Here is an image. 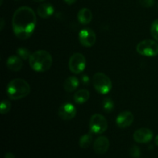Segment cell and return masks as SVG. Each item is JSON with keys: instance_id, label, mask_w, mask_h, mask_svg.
<instances>
[{"instance_id": "1", "label": "cell", "mask_w": 158, "mask_h": 158, "mask_svg": "<svg viewBox=\"0 0 158 158\" xmlns=\"http://www.w3.org/2000/svg\"><path fill=\"white\" fill-rule=\"evenodd\" d=\"M36 23V15L33 9L28 6L19 8L14 12L12 19L14 34L19 40H27L33 33Z\"/></svg>"}, {"instance_id": "2", "label": "cell", "mask_w": 158, "mask_h": 158, "mask_svg": "<svg viewBox=\"0 0 158 158\" xmlns=\"http://www.w3.org/2000/svg\"><path fill=\"white\" fill-rule=\"evenodd\" d=\"M30 67L34 71L43 73L49 70L52 64V57L46 50H38L32 52L29 59Z\"/></svg>"}, {"instance_id": "3", "label": "cell", "mask_w": 158, "mask_h": 158, "mask_svg": "<svg viewBox=\"0 0 158 158\" xmlns=\"http://www.w3.org/2000/svg\"><path fill=\"white\" fill-rule=\"evenodd\" d=\"M31 90L29 83L23 79L15 78L11 80L6 87L7 96L13 100H21L29 94Z\"/></svg>"}, {"instance_id": "4", "label": "cell", "mask_w": 158, "mask_h": 158, "mask_svg": "<svg viewBox=\"0 0 158 158\" xmlns=\"http://www.w3.org/2000/svg\"><path fill=\"white\" fill-rule=\"evenodd\" d=\"M94 89L100 94H107L112 89V81L103 73H96L93 77Z\"/></svg>"}, {"instance_id": "5", "label": "cell", "mask_w": 158, "mask_h": 158, "mask_svg": "<svg viewBox=\"0 0 158 158\" xmlns=\"http://www.w3.org/2000/svg\"><path fill=\"white\" fill-rule=\"evenodd\" d=\"M137 52L144 56L153 57L158 54V43L154 40H145L137 44Z\"/></svg>"}, {"instance_id": "6", "label": "cell", "mask_w": 158, "mask_h": 158, "mask_svg": "<svg viewBox=\"0 0 158 158\" xmlns=\"http://www.w3.org/2000/svg\"><path fill=\"white\" fill-rule=\"evenodd\" d=\"M107 127L108 123L106 119L102 114H94L89 120V129L92 134H103L107 130Z\"/></svg>"}, {"instance_id": "7", "label": "cell", "mask_w": 158, "mask_h": 158, "mask_svg": "<svg viewBox=\"0 0 158 158\" xmlns=\"http://www.w3.org/2000/svg\"><path fill=\"white\" fill-rule=\"evenodd\" d=\"M86 58L80 52L73 54L69 60V70L75 74H80L83 72L86 67Z\"/></svg>"}, {"instance_id": "8", "label": "cell", "mask_w": 158, "mask_h": 158, "mask_svg": "<svg viewBox=\"0 0 158 158\" xmlns=\"http://www.w3.org/2000/svg\"><path fill=\"white\" fill-rule=\"evenodd\" d=\"M97 40L96 33L89 28L83 29L79 32V41L82 46L85 47H91L94 46Z\"/></svg>"}, {"instance_id": "9", "label": "cell", "mask_w": 158, "mask_h": 158, "mask_svg": "<svg viewBox=\"0 0 158 158\" xmlns=\"http://www.w3.org/2000/svg\"><path fill=\"white\" fill-rule=\"evenodd\" d=\"M77 110L70 103H64L58 110V115L63 120H70L76 117Z\"/></svg>"}, {"instance_id": "10", "label": "cell", "mask_w": 158, "mask_h": 158, "mask_svg": "<svg viewBox=\"0 0 158 158\" xmlns=\"http://www.w3.org/2000/svg\"><path fill=\"white\" fill-rule=\"evenodd\" d=\"M134 140L139 143H149L154 137V133L148 128H140L134 132Z\"/></svg>"}, {"instance_id": "11", "label": "cell", "mask_w": 158, "mask_h": 158, "mask_svg": "<svg viewBox=\"0 0 158 158\" xmlns=\"http://www.w3.org/2000/svg\"><path fill=\"white\" fill-rule=\"evenodd\" d=\"M134 120V116L132 113L130 111H123L117 116L116 119V123L118 127L124 129L131 126Z\"/></svg>"}, {"instance_id": "12", "label": "cell", "mask_w": 158, "mask_h": 158, "mask_svg": "<svg viewBox=\"0 0 158 158\" xmlns=\"http://www.w3.org/2000/svg\"><path fill=\"white\" fill-rule=\"evenodd\" d=\"M110 148V141L107 137L104 136L99 137L94 142V150L96 154H104L107 152Z\"/></svg>"}, {"instance_id": "13", "label": "cell", "mask_w": 158, "mask_h": 158, "mask_svg": "<svg viewBox=\"0 0 158 158\" xmlns=\"http://www.w3.org/2000/svg\"><path fill=\"white\" fill-rule=\"evenodd\" d=\"M23 60L20 58L19 56H11L8 58L7 62H6V66L8 69H10L13 72H18L23 67Z\"/></svg>"}, {"instance_id": "14", "label": "cell", "mask_w": 158, "mask_h": 158, "mask_svg": "<svg viewBox=\"0 0 158 158\" xmlns=\"http://www.w3.org/2000/svg\"><path fill=\"white\" fill-rule=\"evenodd\" d=\"M54 12V7L50 3H43L37 8V13L39 16L43 19H47L50 17Z\"/></svg>"}, {"instance_id": "15", "label": "cell", "mask_w": 158, "mask_h": 158, "mask_svg": "<svg viewBox=\"0 0 158 158\" xmlns=\"http://www.w3.org/2000/svg\"><path fill=\"white\" fill-rule=\"evenodd\" d=\"M77 19L80 23L83 25H87L92 21L93 13L90 9L87 8H83L79 11L77 14Z\"/></svg>"}, {"instance_id": "16", "label": "cell", "mask_w": 158, "mask_h": 158, "mask_svg": "<svg viewBox=\"0 0 158 158\" xmlns=\"http://www.w3.org/2000/svg\"><path fill=\"white\" fill-rule=\"evenodd\" d=\"M79 84H80V81H79L77 77H69L66 78V80H65L63 87H64V89L66 92L71 93L73 92V91H75L77 89Z\"/></svg>"}, {"instance_id": "17", "label": "cell", "mask_w": 158, "mask_h": 158, "mask_svg": "<svg viewBox=\"0 0 158 158\" xmlns=\"http://www.w3.org/2000/svg\"><path fill=\"white\" fill-rule=\"evenodd\" d=\"M89 96L90 94L87 89H80L74 94L73 100L77 104H83L89 100Z\"/></svg>"}, {"instance_id": "18", "label": "cell", "mask_w": 158, "mask_h": 158, "mask_svg": "<svg viewBox=\"0 0 158 158\" xmlns=\"http://www.w3.org/2000/svg\"><path fill=\"white\" fill-rule=\"evenodd\" d=\"M91 134H92L91 132L89 134H86L80 137V140H79V145L80 148L86 149L90 146L93 140V136Z\"/></svg>"}, {"instance_id": "19", "label": "cell", "mask_w": 158, "mask_h": 158, "mask_svg": "<svg viewBox=\"0 0 158 158\" xmlns=\"http://www.w3.org/2000/svg\"><path fill=\"white\" fill-rule=\"evenodd\" d=\"M17 56L20 57L23 60H29V57H30L31 53L29 52V50L28 49L25 47H19L16 50Z\"/></svg>"}, {"instance_id": "20", "label": "cell", "mask_w": 158, "mask_h": 158, "mask_svg": "<svg viewBox=\"0 0 158 158\" xmlns=\"http://www.w3.org/2000/svg\"><path fill=\"white\" fill-rule=\"evenodd\" d=\"M103 108L105 112L110 113L114 109V103L111 99L106 98L103 100Z\"/></svg>"}, {"instance_id": "21", "label": "cell", "mask_w": 158, "mask_h": 158, "mask_svg": "<svg viewBox=\"0 0 158 158\" xmlns=\"http://www.w3.org/2000/svg\"><path fill=\"white\" fill-rule=\"evenodd\" d=\"M11 107H12V104H11L10 101L8 100H4L1 102V105H0V113L2 114H6L10 111Z\"/></svg>"}, {"instance_id": "22", "label": "cell", "mask_w": 158, "mask_h": 158, "mask_svg": "<svg viewBox=\"0 0 158 158\" xmlns=\"http://www.w3.org/2000/svg\"><path fill=\"white\" fill-rule=\"evenodd\" d=\"M151 33L154 40L158 42V19L153 22L151 27Z\"/></svg>"}, {"instance_id": "23", "label": "cell", "mask_w": 158, "mask_h": 158, "mask_svg": "<svg viewBox=\"0 0 158 158\" xmlns=\"http://www.w3.org/2000/svg\"><path fill=\"white\" fill-rule=\"evenodd\" d=\"M140 149L139 147L136 146V145H134L130 149V155L133 158H139L140 156Z\"/></svg>"}, {"instance_id": "24", "label": "cell", "mask_w": 158, "mask_h": 158, "mask_svg": "<svg viewBox=\"0 0 158 158\" xmlns=\"http://www.w3.org/2000/svg\"><path fill=\"white\" fill-rule=\"evenodd\" d=\"M139 1L140 4L145 8L152 7L155 3V0H139Z\"/></svg>"}, {"instance_id": "25", "label": "cell", "mask_w": 158, "mask_h": 158, "mask_svg": "<svg viewBox=\"0 0 158 158\" xmlns=\"http://www.w3.org/2000/svg\"><path fill=\"white\" fill-rule=\"evenodd\" d=\"M82 82L83 83V84L88 85V84H89V77H88L87 76H86V75L83 76V77H82Z\"/></svg>"}, {"instance_id": "26", "label": "cell", "mask_w": 158, "mask_h": 158, "mask_svg": "<svg viewBox=\"0 0 158 158\" xmlns=\"http://www.w3.org/2000/svg\"><path fill=\"white\" fill-rule=\"evenodd\" d=\"M5 158H15V156L12 153H6V155H5Z\"/></svg>"}, {"instance_id": "27", "label": "cell", "mask_w": 158, "mask_h": 158, "mask_svg": "<svg viewBox=\"0 0 158 158\" xmlns=\"http://www.w3.org/2000/svg\"><path fill=\"white\" fill-rule=\"evenodd\" d=\"M65 2L68 5H72L73 3H75L77 2V0H64Z\"/></svg>"}, {"instance_id": "28", "label": "cell", "mask_w": 158, "mask_h": 158, "mask_svg": "<svg viewBox=\"0 0 158 158\" xmlns=\"http://www.w3.org/2000/svg\"><path fill=\"white\" fill-rule=\"evenodd\" d=\"M3 26H4V20H3V19L2 18L1 19V31L3 29Z\"/></svg>"}, {"instance_id": "29", "label": "cell", "mask_w": 158, "mask_h": 158, "mask_svg": "<svg viewBox=\"0 0 158 158\" xmlns=\"http://www.w3.org/2000/svg\"><path fill=\"white\" fill-rule=\"evenodd\" d=\"M154 141H155L156 145L158 146V135H157V137H155V140H154Z\"/></svg>"}, {"instance_id": "30", "label": "cell", "mask_w": 158, "mask_h": 158, "mask_svg": "<svg viewBox=\"0 0 158 158\" xmlns=\"http://www.w3.org/2000/svg\"><path fill=\"white\" fill-rule=\"evenodd\" d=\"M34 2H43L44 0H33Z\"/></svg>"}, {"instance_id": "31", "label": "cell", "mask_w": 158, "mask_h": 158, "mask_svg": "<svg viewBox=\"0 0 158 158\" xmlns=\"http://www.w3.org/2000/svg\"><path fill=\"white\" fill-rule=\"evenodd\" d=\"M2 1H3V0H1V5L2 4Z\"/></svg>"}]
</instances>
